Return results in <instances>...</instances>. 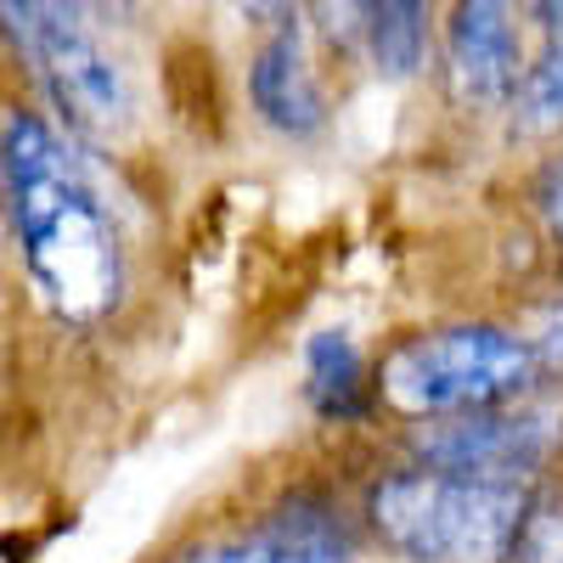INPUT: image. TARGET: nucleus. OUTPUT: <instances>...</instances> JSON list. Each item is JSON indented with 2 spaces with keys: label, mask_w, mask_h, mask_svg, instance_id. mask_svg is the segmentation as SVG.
Masks as SVG:
<instances>
[{
  "label": "nucleus",
  "mask_w": 563,
  "mask_h": 563,
  "mask_svg": "<svg viewBox=\"0 0 563 563\" xmlns=\"http://www.w3.org/2000/svg\"><path fill=\"white\" fill-rule=\"evenodd\" d=\"M7 34L18 52L34 63L45 97L63 113V124L85 141H113L124 135L135 102L119 57L97 40L79 7H45V0H7Z\"/></svg>",
  "instance_id": "nucleus-4"
},
{
  "label": "nucleus",
  "mask_w": 563,
  "mask_h": 563,
  "mask_svg": "<svg viewBox=\"0 0 563 563\" xmlns=\"http://www.w3.org/2000/svg\"><path fill=\"white\" fill-rule=\"evenodd\" d=\"M361 40L366 57L384 79H411L429 57V7H411V0H389V7H361Z\"/></svg>",
  "instance_id": "nucleus-10"
},
{
  "label": "nucleus",
  "mask_w": 563,
  "mask_h": 563,
  "mask_svg": "<svg viewBox=\"0 0 563 563\" xmlns=\"http://www.w3.org/2000/svg\"><path fill=\"white\" fill-rule=\"evenodd\" d=\"M541 350H547L552 361H563V316H558V321L547 327V339H541Z\"/></svg>",
  "instance_id": "nucleus-14"
},
{
  "label": "nucleus",
  "mask_w": 563,
  "mask_h": 563,
  "mask_svg": "<svg viewBox=\"0 0 563 563\" xmlns=\"http://www.w3.org/2000/svg\"><path fill=\"white\" fill-rule=\"evenodd\" d=\"M541 214H547V225L563 238V169L547 180V192H541Z\"/></svg>",
  "instance_id": "nucleus-13"
},
{
  "label": "nucleus",
  "mask_w": 563,
  "mask_h": 563,
  "mask_svg": "<svg viewBox=\"0 0 563 563\" xmlns=\"http://www.w3.org/2000/svg\"><path fill=\"white\" fill-rule=\"evenodd\" d=\"M0 169H7V220L34 294L63 321L108 316L124 299V254L113 214L68 141L40 113L7 108Z\"/></svg>",
  "instance_id": "nucleus-1"
},
{
  "label": "nucleus",
  "mask_w": 563,
  "mask_h": 563,
  "mask_svg": "<svg viewBox=\"0 0 563 563\" xmlns=\"http://www.w3.org/2000/svg\"><path fill=\"white\" fill-rule=\"evenodd\" d=\"M169 563H361L344 519L321 496H288L249 530L192 541Z\"/></svg>",
  "instance_id": "nucleus-6"
},
{
  "label": "nucleus",
  "mask_w": 563,
  "mask_h": 563,
  "mask_svg": "<svg viewBox=\"0 0 563 563\" xmlns=\"http://www.w3.org/2000/svg\"><path fill=\"white\" fill-rule=\"evenodd\" d=\"M536 18H547V45L541 57L525 68V85L512 108H519V130L541 135V130H558L563 124V7H536Z\"/></svg>",
  "instance_id": "nucleus-11"
},
{
  "label": "nucleus",
  "mask_w": 563,
  "mask_h": 563,
  "mask_svg": "<svg viewBox=\"0 0 563 563\" xmlns=\"http://www.w3.org/2000/svg\"><path fill=\"white\" fill-rule=\"evenodd\" d=\"M530 378H536V344L485 321L400 339L378 366L384 400L406 417L501 411L507 400L530 389Z\"/></svg>",
  "instance_id": "nucleus-3"
},
{
  "label": "nucleus",
  "mask_w": 563,
  "mask_h": 563,
  "mask_svg": "<svg viewBox=\"0 0 563 563\" xmlns=\"http://www.w3.org/2000/svg\"><path fill=\"white\" fill-rule=\"evenodd\" d=\"M501 563H563V490H541Z\"/></svg>",
  "instance_id": "nucleus-12"
},
{
  "label": "nucleus",
  "mask_w": 563,
  "mask_h": 563,
  "mask_svg": "<svg viewBox=\"0 0 563 563\" xmlns=\"http://www.w3.org/2000/svg\"><path fill=\"white\" fill-rule=\"evenodd\" d=\"M519 479H467L440 467H406L372 485L366 519L406 563H501L530 519Z\"/></svg>",
  "instance_id": "nucleus-2"
},
{
  "label": "nucleus",
  "mask_w": 563,
  "mask_h": 563,
  "mask_svg": "<svg viewBox=\"0 0 563 563\" xmlns=\"http://www.w3.org/2000/svg\"><path fill=\"white\" fill-rule=\"evenodd\" d=\"M445 63H451V85L462 102H474V108L512 102L525 85L512 12L496 7V0H467V7H456L451 29H445Z\"/></svg>",
  "instance_id": "nucleus-7"
},
{
  "label": "nucleus",
  "mask_w": 563,
  "mask_h": 563,
  "mask_svg": "<svg viewBox=\"0 0 563 563\" xmlns=\"http://www.w3.org/2000/svg\"><path fill=\"white\" fill-rule=\"evenodd\" d=\"M305 395L321 417H361L366 361H361L350 333H316L305 344Z\"/></svg>",
  "instance_id": "nucleus-9"
},
{
  "label": "nucleus",
  "mask_w": 563,
  "mask_h": 563,
  "mask_svg": "<svg viewBox=\"0 0 563 563\" xmlns=\"http://www.w3.org/2000/svg\"><path fill=\"white\" fill-rule=\"evenodd\" d=\"M249 97H254L260 119H265L271 130H282V135H316V130L327 124V102H321V85H316V74H310L299 23L276 29L260 52H254Z\"/></svg>",
  "instance_id": "nucleus-8"
},
{
  "label": "nucleus",
  "mask_w": 563,
  "mask_h": 563,
  "mask_svg": "<svg viewBox=\"0 0 563 563\" xmlns=\"http://www.w3.org/2000/svg\"><path fill=\"white\" fill-rule=\"evenodd\" d=\"M422 467L440 474H467V479H519L547 462L552 451V422L541 411H467L429 422L417 440Z\"/></svg>",
  "instance_id": "nucleus-5"
}]
</instances>
